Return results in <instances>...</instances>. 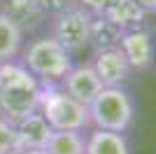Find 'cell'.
Listing matches in <instances>:
<instances>
[{"label": "cell", "instance_id": "8fae6325", "mask_svg": "<svg viewBox=\"0 0 156 154\" xmlns=\"http://www.w3.org/2000/svg\"><path fill=\"white\" fill-rule=\"evenodd\" d=\"M124 28L119 24L105 16V14H91V28H89V47H93V51L103 49H114L121 42Z\"/></svg>", "mask_w": 156, "mask_h": 154}, {"label": "cell", "instance_id": "7c38bea8", "mask_svg": "<svg viewBox=\"0 0 156 154\" xmlns=\"http://www.w3.org/2000/svg\"><path fill=\"white\" fill-rule=\"evenodd\" d=\"M86 154H130V145L124 133L89 128L86 131Z\"/></svg>", "mask_w": 156, "mask_h": 154}, {"label": "cell", "instance_id": "7a4b0ae2", "mask_svg": "<svg viewBox=\"0 0 156 154\" xmlns=\"http://www.w3.org/2000/svg\"><path fill=\"white\" fill-rule=\"evenodd\" d=\"M21 65L40 84H58L75 63L72 54H68L51 35H44L21 49Z\"/></svg>", "mask_w": 156, "mask_h": 154}, {"label": "cell", "instance_id": "d6986e66", "mask_svg": "<svg viewBox=\"0 0 156 154\" xmlns=\"http://www.w3.org/2000/svg\"><path fill=\"white\" fill-rule=\"evenodd\" d=\"M19 154H49L47 149H26V152H19Z\"/></svg>", "mask_w": 156, "mask_h": 154}, {"label": "cell", "instance_id": "3957f363", "mask_svg": "<svg viewBox=\"0 0 156 154\" xmlns=\"http://www.w3.org/2000/svg\"><path fill=\"white\" fill-rule=\"evenodd\" d=\"M37 112L47 119L54 131H79L86 133L91 128L89 105L68 96L58 84H42Z\"/></svg>", "mask_w": 156, "mask_h": 154}, {"label": "cell", "instance_id": "2e32d148", "mask_svg": "<svg viewBox=\"0 0 156 154\" xmlns=\"http://www.w3.org/2000/svg\"><path fill=\"white\" fill-rule=\"evenodd\" d=\"M16 152V140H14V124L0 115V154Z\"/></svg>", "mask_w": 156, "mask_h": 154}, {"label": "cell", "instance_id": "8992f818", "mask_svg": "<svg viewBox=\"0 0 156 154\" xmlns=\"http://www.w3.org/2000/svg\"><path fill=\"white\" fill-rule=\"evenodd\" d=\"M119 49L126 56L130 70H149L154 65L156 58V47H154V38L147 28H135V31H124Z\"/></svg>", "mask_w": 156, "mask_h": 154}, {"label": "cell", "instance_id": "4fadbf2b", "mask_svg": "<svg viewBox=\"0 0 156 154\" xmlns=\"http://www.w3.org/2000/svg\"><path fill=\"white\" fill-rule=\"evenodd\" d=\"M105 16H110L124 31H135V28H144L147 12L137 5L135 0H114L110 5V9L105 12Z\"/></svg>", "mask_w": 156, "mask_h": 154}, {"label": "cell", "instance_id": "ac0fdd59", "mask_svg": "<svg viewBox=\"0 0 156 154\" xmlns=\"http://www.w3.org/2000/svg\"><path fill=\"white\" fill-rule=\"evenodd\" d=\"M147 14H156V0H135Z\"/></svg>", "mask_w": 156, "mask_h": 154}, {"label": "cell", "instance_id": "5b68a950", "mask_svg": "<svg viewBox=\"0 0 156 154\" xmlns=\"http://www.w3.org/2000/svg\"><path fill=\"white\" fill-rule=\"evenodd\" d=\"M89 28H91V14L79 5L58 12L51 16V35L68 54H79L89 47Z\"/></svg>", "mask_w": 156, "mask_h": 154}, {"label": "cell", "instance_id": "ffe728a7", "mask_svg": "<svg viewBox=\"0 0 156 154\" xmlns=\"http://www.w3.org/2000/svg\"><path fill=\"white\" fill-rule=\"evenodd\" d=\"M12 154H16V152H12Z\"/></svg>", "mask_w": 156, "mask_h": 154}, {"label": "cell", "instance_id": "ba28073f", "mask_svg": "<svg viewBox=\"0 0 156 154\" xmlns=\"http://www.w3.org/2000/svg\"><path fill=\"white\" fill-rule=\"evenodd\" d=\"M91 65H93V70H96L98 79L103 82V86H124L130 79V72H133L119 47L96 51Z\"/></svg>", "mask_w": 156, "mask_h": 154}, {"label": "cell", "instance_id": "30bf717a", "mask_svg": "<svg viewBox=\"0 0 156 154\" xmlns=\"http://www.w3.org/2000/svg\"><path fill=\"white\" fill-rule=\"evenodd\" d=\"M0 14H5L9 21H14L23 35L33 33L47 19V9L42 5V0H2Z\"/></svg>", "mask_w": 156, "mask_h": 154}, {"label": "cell", "instance_id": "9c48e42d", "mask_svg": "<svg viewBox=\"0 0 156 154\" xmlns=\"http://www.w3.org/2000/svg\"><path fill=\"white\" fill-rule=\"evenodd\" d=\"M54 128L47 124V119L40 112L23 117L14 122V140H16V154L26 149H44Z\"/></svg>", "mask_w": 156, "mask_h": 154}, {"label": "cell", "instance_id": "52a82bcc", "mask_svg": "<svg viewBox=\"0 0 156 154\" xmlns=\"http://www.w3.org/2000/svg\"><path fill=\"white\" fill-rule=\"evenodd\" d=\"M58 86L68 96H72L75 101L89 105V103L100 94L103 82L98 79V75H96L91 63H79V65H72L70 72L58 82Z\"/></svg>", "mask_w": 156, "mask_h": 154}, {"label": "cell", "instance_id": "9a60e30c", "mask_svg": "<svg viewBox=\"0 0 156 154\" xmlns=\"http://www.w3.org/2000/svg\"><path fill=\"white\" fill-rule=\"evenodd\" d=\"M44 149L49 154H86V133L54 131Z\"/></svg>", "mask_w": 156, "mask_h": 154}, {"label": "cell", "instance_id": "6da1fadb", "mask_svg": "<svg viewBox=\"0 0 156 154\" xmlns=\"http://www.w3.org/2000/svg\"><path fill=\"white\" fill-rule=\"evenodd\" d=\"M42 84L30 75L21 63L0 65V115L9 122H19L23 117L37 112Z\"/></svg>", "mask_w": 156, "mask_h": 154}, {"label": "cell", "instance_id": "e0dca14e", "mask_svg": "<svg viewBox=\"0 0 156 154\" xmlns=\"http://www.w3.org/2000/svg\"><path fill=\"white\" fill-rule=\"evenodd\" d=\"M114 0H77V5L89 14H105Z\"/></svg>", "mask_w": 156, "mask_h": 154}, {"label": "cell", "instance_id": "277c9868", "mask_svg": "<svg viewBox=\"0 0 156 154\" xmlns=\"http://www.w3.org/2000/svg\"><path fill=\"white\" fill-rule=\"evenodd\" d=\"M91 128L126 133L135 119V103L124 86H103L100 94L89 103Z\"/></svg>", "mask_w": 156, "mask_h": 154}, {"label": "cell", "instance_id": "5bb4252c", "mask_svg": "<svg viewBox=\"0 0 156 154\" xmlns=\"http://www.w3.org/2000/svg\"><path fill=\"white\" fill-rule=\"evenodd\" d=\"M23 49V33L14 21H9L5 14H0V65L9 63Z\"/></svg>", "mask_w": 156, "mask_h": 154}]
</instances>
